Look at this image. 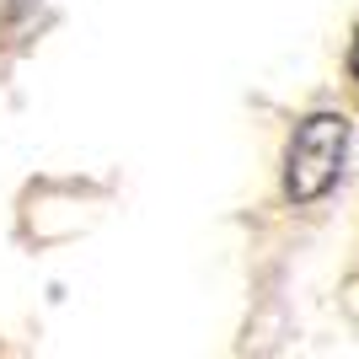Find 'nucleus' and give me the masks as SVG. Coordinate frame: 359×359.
<instances>
[{"instance_id":"nucleus-1","label":"nucleus","mask_w":359,"mask_h":359,"mask_svg":"<svg viewBox=\"0 0 359 359\" xmlns=\"http://www.w3.org/2000/svg\"><path fill=\"white\" fill-rule=\"evenodd\" d=\"M348 156V118L344 113H311L295 123L285 150V194L290 204H316L332 194V182L344 177Z\"/></svg>"},{"instance_id":"nucleus-2","label":"nucleus","mask_w":359,"mask_h":359,"mask_svg":"<svg viewBox=\"0 0 359 359\" xmlns=\"http://www.w3.org/2000/svg\"><path fill=\"white\" fill-rule=\"evenodd\" d=\"M348 75H354V86H359V32H354V48H348Z\"/></svg>"}]
</instances>
